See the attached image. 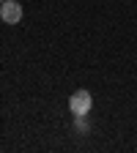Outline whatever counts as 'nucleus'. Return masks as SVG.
<instances>
[{
    "label": "nucleus",
    "instance_id": "2",
    "mask_svg": "<svg viewBox=\"0 0 137 153\" xmlns=\"http://www.w3.org/2000/svg\"><path fill=\"white\" fill-rule=\"evenodd\" d=\"M22 3H16V0H3L0 3V19H3L6 25H19L22 22Z\"/></svg>",
    "mask_w": 137,
    "mask_h": 153
},
{
    "label": "nucleus",
    "instance_id": "4",
    "mask_svg": "<svg viewBox=\"0 0 137 153\" xmlns=\"http://www.w3.org/2000/svg\"><path fill=\"white\" fill-rule=\"evenodd\" d=\"M0 3H3V0H0Z\"/></svg>",
    "mask_w": 137,
    "mask_h": 153
},
{
    "label": "nucleus",
    "instance_id": "3",
    "mask_svg": "<svg viewBox=\"0 0 137 153\" xmlns=\"http://www.w3.org/2000/svg\"><path fill=\"white\" fill-rule=\"evenodd\" d=\"M74 131H77V134H88V131H91L88 115H74Z\"/></svg>",
    "mask_w": 137,
    "mask_h": 153
},
{
    "label": "nucleus",
    "instance_id": "1",
    "mask_svg": "<svg viewBox=\"0 0 137 153\" xmlns=\"http://www.w3.org/2000/svg\"><path fill=\"white\" fill-rule=\"evenodd\" d=\"M91 107H93V96H91V90H74V93H71V99H69V109H71V115H88Z\"/></svg>",
    "mask_w": 137,
    "mask_h": 153
}]
</instances>
